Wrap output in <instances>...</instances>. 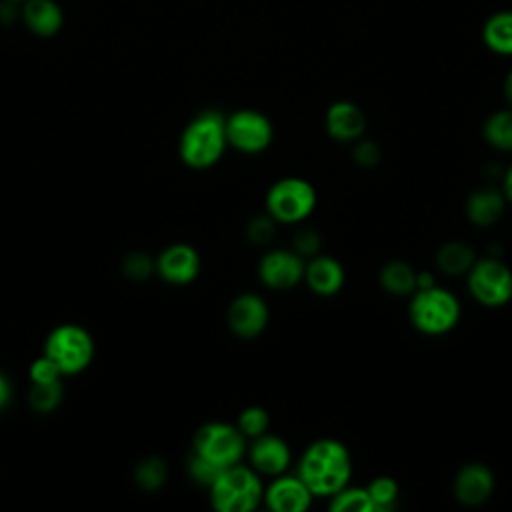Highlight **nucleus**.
Instances as JSON below:
<instances>
[{"label": "nucleus", "mask_w": 512, "mask_h": 512, "mask_svg": "<svg viewBox=\"0 0 512 512\" xmlns=\"http://www.w3.org/2000/svg\"><path fill=\"white\" fill-rule=\"evenodd\" d=\"M166 478V466L158 458H148L144 460L138 470H136V480L144 488H158Z\"/></svg>", "instance_id": "obj_29"}, {"label": "nucleus", "mask_w": 512, "mask_h": 512, "mask_svg": "<svg viewBox=\"0 0 512 512\" xmlns=\"http://www.w3.org/2000/svg\"><path fill=\"white\" fill-rule=\"evenodd\" d=\"M328 508L332 512H374V506H372L366 486L356 488V486H348V484L330 496Z\"/></svg>", "instance_id": "obj_24"}, {"label": "nucleus", "mask_w": 512, "mask_h": 512, "mask_svg": "<svg viewBox=\"0 0 512 512\" xmlns=\"http://www.w3.org/2000/svg\"><path fill=\"white\" fill-rule=\"evenodd\" d=\"M452 492L460 504L480 506L494 492V474L482 462H468L456 472Z\"/></svg>", "instance_id": "obj_14"}, {"label": "nucleus", "mask_w": 512, "mask_h": 512, "mask_svg": "<svg viewBox=\"0 0 512 512\" xmlns=\"http://www.w3.org/2000/svg\"><path fill=\"white\" fill-rule=\"evenodd\" d=\"M352 158L356 160V164L364 166V168H372L380 162L382 158V152L378 148L376 142L372 140H356L354 142V148H352Z\"/></svg>", "instance_id": "obj_32"}, {"label": "nucleus", "mask_w": 512, "mask_h": 512, "mask_svg": "<svg viewBox=\"0 0 512 512\" xmlns=\"http://www.w3.org/2000/svg\"><path fill=\"white\" fill-rule=\"evenodd\" d=\"M62 398V386L58 380L52 382H38L32 386L30 390V404L38 410V412H50L58 406Z\"/></svg>", "instance_id": "obj_27"}, {"label": "nucleus", "mask_w": 512, "mask_h": 512, "mask_svg": "<svg viewBox=\"0 0 512 512\" xmlns=\"http://www.w3.org/2000/svg\"><path fill=\"white\" fill-rule=\"evenodd\" d=\"M262 502L274 512H304L312 504V492L298 474H278L264 488Z\"/></svg>", "instance_id": "obj_13"}, {"label": "nucleus", "mask_w": 512, "mask_h": 512, "mask_svg": "<svg viewBox=\"0 0 512 512\" xmlns=\"http://www.w3.org/2000/svg\"><path fill=\"white\" fill-rule=\"evenodd\" d=\"M226 320H228L230 330L238 338L250 340L264 332V328L268 326V320H270V310L262 296H258L254 292H244V294H238L230 302Z\"/></svg>", "instance_id": "obj_11"}, {"label": "nucleus", "mask_w": 512, "mask_h": 512, "mask_svg": "<svg viewBox=\"0 0 512 512\" xmlns=\"http://www.w3.org/2000/svg\"><path fill=\"white\" fill-rule=\"evenodd\" d=\"M208 490L210 502L218 512H252L264 496L260 474L240 462L222 468Z\"/></svg>", "instance_id": "obj_3"}, {"label": "nucleus", "mask_w": 512, "mask_h": 512, "mask_svg": "<svg viewBox=\"0 0 512 512\" xmlns=\"http://www.w3.org/2000/svg\"><path fill=\"white\" fill-rule=\"evenodd\" d=\"M506 204L508 202H506L502 190L492 188V186H482L466 198L464 212H466V218L474 226L488 228V226H494L502 218Z\"/></svg>", "instance_id": "obj_18"}, {"label": "nucleus", "mask_w": 512, "mask_h": 512, "mask_svg": "<svg viewBox=\"0 0 512 512\" xmlns=\"http://www.w3.org/2000/svg\"><path fill=\"white\" fill-rule=\"evenodd\" d=\"M200 270V256L188 244H172L158 258V272L170 284H188Z\"/></svg>", "instance_id": "obj_17"}, {"label": "nucleus", "mask_w": 512, "mask_h": 512, "mask_svg": "<svg viewBox=\"0 0 512 512\" xmlns=\"http://www.w3.org/2000/svg\"><path fill=\"white\" fill-rule=\"evenodd\" d=\"M482 44L498 56H512V10L490 14L480 30Z\"/></svg>", "instance_id": "obj_19"}, {"label": "nucleus", "mask_w": 512, "mask_h": 512, "mask_svg": "<svg viewBox=\"0 0 512 512\" xmlns=\"http://www.w3.org/2000/svg\"><path fill=\"white\" fill-rule=\"evenodd\" d=\"M24 24L38 36H52L62 26V10L54 0H24Z\"/></svg>", "instance_id": "obj_20"}, {"label": "nucleus", "mask_w": 512, "mask_h": 512, "mask_svg": "<svg viewBox=\"0 0 512 512\" xmlns=\"http://www.w3.org/2000/svg\"><path fill=\"white\" fill-rule=\"evenodd\" d=\"M474 248L462 240L444 242L436 252V268L446 276H462L474 264Z\"/></svg>", "instance_id": "obj_21"}, {"label": "nucleus", "mask_w": 512, "mask_h": 512, "mask_svg": "<svg viewBox=\"0 0 512 512\" xmlns=\"http://www.w3.org/2000/svg\"><path fill=\"white\" fill-rule=\"evenodd\" d=\"M320 244H322V238H320V234L314 228H300L294 234L290 248L306 260V258H310V256L320 252Z\"/></svg>", "instance_id": "obj_30"}, {"label": "nucleus", "mask_w": 512, "mask_h": 512, "mask_svg": "<svg viewBox=\"0 0 512 512\" xmlns=\"http://www.w3.org/2000/svg\"><path fill=\"white\" fill-rule=\"evenodd\" d=\"M220 470H222V468H218L216 464H212V462H208V460H204V458H200V456H196V454H192V458H190V462H188V472H190V476H192L198 484H202V486H206V488L216 480V476L220 474Z\"/></svg>", "instance_id": "obj_31"}, {"label": "nucleus", "mask_w": 512, "mask_h": 512, "mask_svg": "<svg viewBox=\"0 0 512 512\" xmlns=\"http://www.w3.org/2000/svg\"><path fill=\"white\" fill-rule=\"evenodd\" d=\"M44 354L60 368L62 374H76L90 364L94 342L84 328L64 324L50 332Z\"/></svg>", "instance_id": "obj_8"}, {"label": "nucleus", "mask_w": 512, "mask_h": 512, "mask_svg": "<svg viewBox=\"0 0 512 512\" xmlns=\"http://www.w3.org/2000/svg\"><path fill=\"white\" fill-rule=\"evenodd\" d=\"M194 454L226 468L238 464L246 454V438L242 432L226 422H208L200 426L194 434Z\"/></svg>", "instance_id": "obj_7"}, {"label": "nucleus", "mask_w": 512, "mask_h": 512, "mask_svg": "<svg viewBox=\"0 0 512 512\" xmlns=\"http://www.w3.org/2000/svg\"><path fill=\"white\" fill-rule=\"evenodd\" d=\"M316 208L314 186L298 176L280 178L266 192V212L278 224L304 222Z\"/></svg>", "instance_id": "obj_5"}, {"label": "nucleus", "mask_w": 512, "mask_h": 512, "mask_svg": "<svg viewBox=\"0 0 512 512\" xmlns=\"http://www.w3.org/2000/svg\"><path fill=\"white\" fill-rule=\"evenodd\" d=\"M502 192H504V198L506 202L512 204V164L506 168L504 172V178H502Z\"/></svg>", "instance_id": "obj_35"}, {"label": "nucleus", "mask_w": 512, "mask_h": 512, "mask_svg": "<svg viewBox=\"0 0 512 512\" xmlns=\"http://www.w3.org/2000/svg\"><path fill=\"white\" fill-rule=\"evenodd\" d=\"M466 284L472 298L486 308H500L512 300V270L498 256L474 260Z\"/></svg>", "instance_id": "obj_6"}, {"label": "nucleus", "mask_w": 512, "mask_h": 512, "mask_svg": "<svg viewBox=\"0 0 512 512\" xmlns=\"http://www.w3.org/2000/svg\"><path fill=\"white\" fill-rule=\"evenodd\" d=\"M324 126L330 138L338 142H356L366 130V116L358 104L336 100L326 110Z\"/></svg>", "instance_id": "obj_15"}, {"label": "nucleus", "mask_w": 512, "mask_h": 512, "mask_svg": "<svg viewBox=\"0 0 512 512\" xmlns=\"http://www.w3.org/2000/svg\"><path fill=\"white\" fill-rule=\"evenodd\" d=\"M504 96H506V100H508V104L512 108V68H510V72L504 78Z\"/></svg>", "instance_id": "obj_37"}, {"label": "nucleus", "mask_w": 512, "mask_h": 512, "mask_svg": "<svg viewBox=\"0 0 512 512\" xmlns=\"http://www.w3.org/2000/svg\"><path fill=\"white\" fill-rule=\"evenodd\" d=\"M274 128L266 114L242 108L226 118V140L232 148L244 154H258L272 142Z\"/></svg>", "instance_id": "obj_9"}, {"label": "nucleus", "mask_w": 512, "mask_h": 512, "mask_svg": "<svg viewBox=\"0 0 512 512\" xmlns=\"http://www.w3.org/2000/svg\"><path fill=\"white\" fill-rule=\"evenodd\" d=\"M270 416L262 406H248L238 414L236 428L242 432L246 440H252L264 432H268Z\"/></svg>", "instance_id": "obj_26"}, {"label": "nucleus", "mask_w": 512, "mask_h": 512, "mask_svg": "<svg viewBox=\"0 0 512 512\" xmlns=\"http://www.w3.org/2000/svg\"><path fill=\"white\" fill-rule=\"evenodd\" d=\"M250 468H254L260 476H278L284 474L292 462L290 446L284 438L264 432L252 438L250 446L246 448Z\"/></svg>", "instance_id": "obj_12"}, {"label": "nucleus", "mask_w": 512, "mask_h": 512, "mask_svg": "<svg viewBox=\"0 0 512 512\" xmlns=\"http://www.w3.org/2000/svg\"><path fill=\"white\" fill-rule=\"evenodd\" d=\"M380 286L392 296H408L416 290V270L402 260H390L380 268Z\"/></svg>", "instance_id": "obj_22"}, {"label": "nucleus", "mask_w": 512, "mask_h": 512, "mask_svg": "<svg viewBox=\"0 0 512 512\" xmlns=\"http://www.w3.org/2000/svg\"><path fill=\"white\" fill-rule=\"evenodd\" d=\"M482 136L492 148L512 152V108L492 112L482 124Z\"/></svg>", "instance_id": "obj_23"}, {"label": "nucleus", "mask_w": 512, "mask_h": 512, "mask_svg": "<svg viewBox=\"0 0 512 512\" xmlns=\"http://www.w3.org/2000/svg\"><path fill=\"white\" fill-rule=\"evenodd\" d=\"M150 260L142 254H134L126 260V274L134 276V278H144L150 274Z\"/></svg>", "instance_id": "obj_34"}, {"label": "nucleus", "mask_w": 512, "mask_h": 512, "mask_svg": "<svg viewBox=\"0 0 512 512\" xmlns=\"http://www.w3.org/2000/svg\"><path fill=\"white\" fill-rule=\"evenodd\" d=\"M376 512H392L396 508L400 488L392 476H376L366 486Z\"/></svg>", "instance_id": "obj_25"}, {"label": "nucleus", "mask_w": 512, "mask_h": 512, "mask_svg": "<svg viewBox=\"0 0 512 512\" xmlns=\"http://www.w3.org/2000/svg\"><path fill=\"white\" fill-rule=\"evenodd\" d=\"M8 398H10V386H8L6 378L0 374V408H4V406H6Z\"/></svg>", "instance_id": "obj_36"}, {"label": "nucleus", "mask_w": 512, "mask_h": 512, "mask_svg": "<svg viewBox=\"0 0 512 512\" xmlns=\"http://www.w3.org/2000/svg\"><path fill=\"white\" fill-rule=\"evenodd\" d=\"M62 372H60V368L44 354L42 358H38V360H34V364L30 366V378H32V382L34 384H38V382H52V380H58V376H60Z\"/></svg>", "instance_id": "obj_33"}, {"label": "nucleus", "mask_w": 512, "mask_h": 512, "mask_svg": "<svg viewBox=\"0 0 512 512\" xmlns=\"http://www.w3.org/2000/svg\"><path fill=\"white\" fill-rule=\"evenodd\" d=\"M296 474L308 486L312 496L330 498L350 482V452L340 440L318 438L304 448Z\"/></svg>", "instance_id": "obj_1"}, {"label": "nucleus", "mask_w": 512, "mask_h": 512, "mask_svg": "<svg viewBox=\"0 0 512 512\" xmlns=\"http://www.w3.org/2000/svg\"><path fill=\"white\" fill-rule=\"evenodd\" d=\"M344 268L342 264L328 254H314L304 264V282L318 296H334L344 286Z\"/></svg>", "instance_id": "obj_16"}, {"label": "nucleus", "mask_w": 512, "mask_h": 512, "mask_svg": "<svg viewBox=\"0 0 512 512\" xmlns=\"http://www.w3.org/2000/svg\"><path fill=\"white\" fill-rule=\"evenodd\" d=\"M408 318L412 326L426 336H442L460 320V300L446 288L428 286L410 294Z\"/></svg>", "instance_id": "obj_4"}, {"label": "nucleus", "mask_w": 512, "mask_h": 512, "mask_svg": "<svg viewBox=\"0 0 512 512\" xmlns=\"http://www.w3.org/2000/svg\"><path fill=\"white\" fill-rule=\"evenodd\" d=\"M306 260L292 248L268 250L258 262V280L270 290H290L304 278Z\"/></svg>", "instance_id": "obj_10"}, {"label": "nucleus", "mask_w": 512, "mask_h": 512, "mask_svg": "<svg viewBox=\"0 0 512 512\" xmlns=\"http://www.w3.org/2000/svg\"><path fill=\"white\" fill-rule=\"evenodd\" d=\"M226 144V118L218 110H204L184 128L180 158L190 168H210L220 160Z\"/></svg>", "instance_id": "obj_2"}, {"label": "nucleus", "mask_w": 512, "mask_h": 512, "mask_svg": "<svg viewBox=\"0 0 512 512\" xmlns=\"http://www.w3.org/2000/svg\"><path fill=\"white\" fill-rule=\"evenodd\" d=\"M276 220L266 212V214H258L254 216L250 222H248V228H246V234H248V240L256 246H264L268 244L274 234H276Z\"/></svg>", "instance_id": "obj_28"}]
</instances>
